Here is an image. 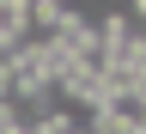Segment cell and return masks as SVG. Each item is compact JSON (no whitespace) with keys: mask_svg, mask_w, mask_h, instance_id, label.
Returning <instances> with one entry per match:
<instances>
[{"mask_svg":"<svg viewBox=\"0 0 146 134\" xmlns=\"http://www.w3.org/2000/svg\"><path fill=\"white\" fill-rule=\"evenodd\" d=\"M104 104L122 116V128H146V91H110Z\"/></svg>","mask_w":146,"mask_h":134,"instance_id":"cell-1","label":"cell"}]
</instances>
